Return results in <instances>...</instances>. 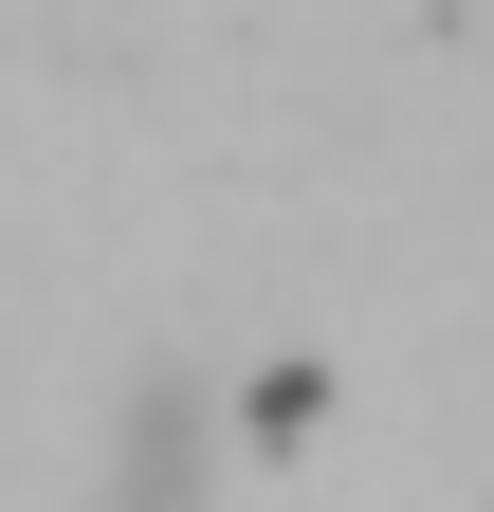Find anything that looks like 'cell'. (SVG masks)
I'll use <instances>...</instances> for the list:
<instances>
[{"label":"cell","instance_id":"obj_1","mask_svg":"<svg viewBox=\"0 0 494 512\" xmlns=\"http://www.w3.org/2000/svg\"><path fill=\"white\" fill-rule=\"evenodd\" d=\"M110 512H202V421H183V403H147V421H129V458H110Z\"/></svg>","mask_w":494,"mask_h":512}]
</instances>
